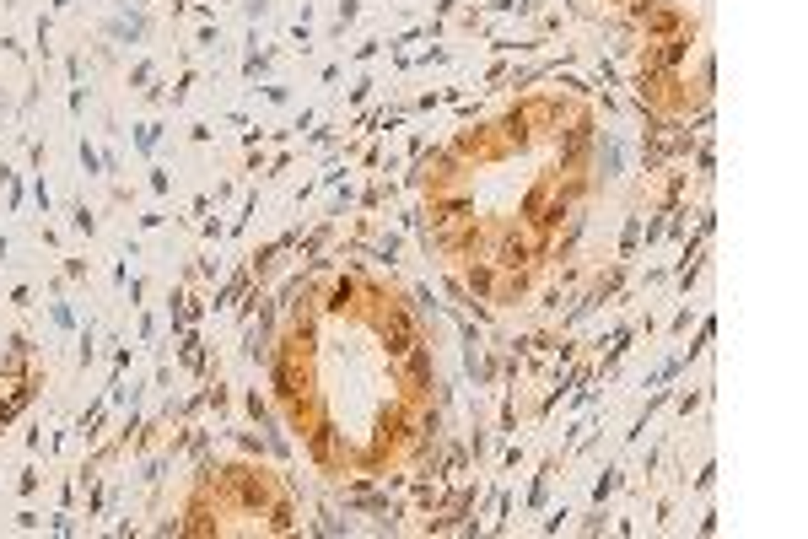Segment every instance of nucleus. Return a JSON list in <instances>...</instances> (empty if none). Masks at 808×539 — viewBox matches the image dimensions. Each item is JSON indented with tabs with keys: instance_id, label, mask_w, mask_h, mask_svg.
<instances>
[{
	"instance_id": "1",
	"label": "nucleus",
	"mask_w": 808,
	"mask_h": 539,
	"mask_svg": "<svg viewBox=\"0 0 808 539\" xmlns=\"http://www.w3.org/2000/svg\"><path fill=\"white\" fill-rule=\"evenodd\" d=\"M490 286H496V275H490L485 265H475L469 270V292H480V297H490Z\"/></svg>"
}]
</instances>
